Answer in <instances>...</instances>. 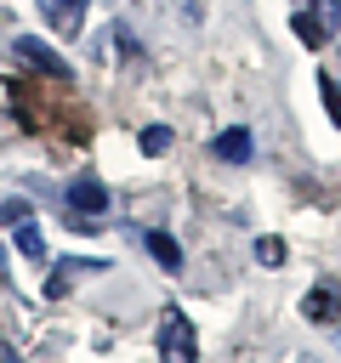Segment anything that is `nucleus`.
<instances>
[{
	"mask_svg": "<svg viewBox=\"0 0 341 363\" xmlns=\"http://www.w3.org/2000/svg\"><path fill=\"white\" fill-rule=\"evenodd\" d=\"M0 363H23V357H17V352H11V346H0Z\"/></svg>",
	"mask_w": 341,
	"mask_h": 363,
	"instance_id": "obj_15",
	"label": "nucleus"
},
{
	"mask_svg": "<svg viewBox=\"0 0 341 363\" xmlns=\"http://www.w3.org/2000/svg\"><path fill=\"white\" fill-rule=\"evenodd\" d=\"M74 272H97V261H57V267H51V278H45V295L57 301V295L68 289V278H74Z\"/></svg>",
	"mask_w": 341,
	"mask_h": 363,
	"instance_id": "obj_11",
	"label": "nucleus"
},
{
	"mask_svg": "<svg viewBox=\"0 0 341 363\" xmlns=\"http://www.w3.org/2000/svg\"><path fill=\"white\" fill-rule=\"evenodd\" d=\"M148 255H153L165 272H176V267H182V244H176L170 233H159V227H148Z\"/></svg>",
	"mask_w": 341,
	"mask_h": 363,
	"instance_id": "obj_10",
	"label": "nucleus"
},
{
	"mask_svg": "<svg viewBox=\"0 0 341 363\" xmlns=\"http://www.w3.org/2000/svg\"><path fill=\"white\" fill-rule=\"evenodd\" d=\"M256 261H261V267H278V261H284V238H273V233L256 238Z\"/></svg>",
	"mask_w": 341,
	"mask_h": 363,
	"instance_id": "obj_13",
	"label": "nucleus"
},
{
	"mask_svg": "<svg viewBox=\"0 0 341 363\" xmlns=\"http://www.w3.org/2000/svg\"><path fill=\"white\" fill-rule=\"evenodd\" d=\"M341 28V0H307L301 11H296V40L301 45H330V34Z\"/></svg>",
	"mask_w": 341,
	"mask_h": 363,
	"instance_id": "obj_5",
	"label": "nucleus"
},
{
	"mask_svg": "<svg viewBox=\"0 0 341 363\" xmlns=\"http://www.w3.org/2000/svg\"><path fill=\"white\" fill-rule=\"evenodd\" d=\"M136 147H142V153L153 159V153H165V147H170V130H165V125H148V130L136 136Z\"/></svg>",
	"mask_w": 341,
	"mask_h": 363,
	"instance_id": "obj_12",
	"label": "nucleus"
},
{
	"mask_svg": "<svg viewBox=\"0 0 341 363\" xmlns=\"http://www.w3.org/2000/svg\"><path fill=\"white\" fill-rule=\"evenodd\" d=\"M318 91H324V108H330V119L341 125V85H335L330 74H318Z\"/></svg>",
	"mask_w": 341,
	"mask_h": 363,
	"instance_id": "obj_14",
	"label": "nucleus"
},
{
	"mask_svg": "<svg viewBox=\"0 0 341 363\" xmlns=\"http://www.w3.org/2000/svg\"><path fill=\"white\" fill-rule=\"evenodd\" d=\"M0 267H6V250H0Z\"/></svg>",
	"mask_w": 341,
	"mask_h": 363,
	"instance_id": "obj_16",
	"label": "nucleus"
},
{
	"mask_svg": "<svg viewBox=\"0 0 341 363\" xmlns=\"http://www.w3.org/2000/svg\"><path fill=\"white\" fill-rule=\"evenodd\" d=\"M6 91H11V108H17V119H23L28 130H51V136H63V142H85V136H91V119H85L80 108H68V91H74V85L45 91V85H34V79H17V85H6Z\"/></svg>",
	"mask_w": 341,
	"mask_h": 363,
	"instance_id": "obj_1",
	"label": "nucleus"
},
{
	"mask_svg": "<svg viewBox=\"0 0 341 363\" xmlns=\"http://www.w3.org/2000/svg\"><path fill=\"white\" fill-rule=\"evenodd\" d=\"M301 318H307V323H318V329L341 323V284H335V278H318V284L301 295Z\"/></svg>",
	"mask_w": 341,
	"mask_h": 363,
	"instance_id": "obj_7",
	"label": "nucleus"
},
{
	"mask_svg": "<svg viewBox=\"0 0 341 363\" xmlns=\"http://www.w3.org/2000/svg\"><path fill=\"white\" fill-rule=\"evenodd\" d=\"M85 6H91V0H45V17H51V28H57V34H68V40H74V34H80V23H85Z\"/></svg>",
	"mask_w": 341,
	"mask_h": 363,
	"instance_id": "obj_8",
	"label": "nucleus"
},
{
	"mask_svg": "<svg viewBox=\"0 0 341 363\" xmlns=\"http://www.w3.org/2000/svg\"><path fill=\"white\" fill-rule=\"evenodd\" d=\"M11 51H17V62H23V68H34L40 79H57V85H74V74H68V62H63V57H57V51H51L45 40H34V34H17V40H11Z\"/></svg>",
	"mask_w": 341,
	"mask_h": 363,
	"instance_id": "obj_6",
	"label": "nucleus"
},
{
	"mask_svg": "<svg viewBox=\"0 0 341 363\" xmlns=\"http://www.w3.org/2000/svg\"><path fill=\"white\" fill-rule=\"evenodd\" d=\"M210 147H216V159H227V164H244V159L256 153V142H250V130H244V125H233V130H222V136H216Z\"/></svg>",
	"mask_w": 341,
	"mask_h": 363,
	"instance_id": "obj_9",
	"label": "nucleus"
},
{
	"mask_svg": "<svg viewBox=\"0 0 341 363\" xmlns=\"http://www.w3.org/2000/svg\"><path fill=\"white\" fill-rule=\"evenodd\" d=\"M0 216H6V233H11L17 255H23V261H45V238H40L34 210H28L23 199H6V204H0Z\"/></svg>",
	"mask_w": 341,
	"mask_h": 363,
	"instance_id": "obj_4",
	"label": "nucleus"
},
{
	"mask_svg": "<svg viewBox=\"0 0 341 363\" xmlns=\"http://www.w3.org/2000/svg\"><path fill=\"white\" fill-rule=\"evenodd\" d=\"M63 204L74 210L80 233H97V221H102V210H108V187H102L97 176H74L68 193H63Z\"/></svg>",
	"mask_w": 341,
	"mask_h": 363,
	"instance_id": "obj_3",
	"label": "nucleus"
},
{
	"mask_svg": "<svg viewBox=\"0 0 341 363\" xmlns=\"http://www.w3.org/2000/svg\"><path fill=\"white\" fill-rule=\"evenodd\" d=\"M153 346H159V363H199L193 318H188L182 306H165V312H159V329H153Z\"/></svg>",
	"mask_w": 341,
	"mask_h": 363,
	"instance_id": "obj_2",
	"label": "nucleus"
}]
</instances>
